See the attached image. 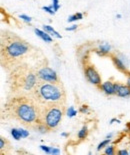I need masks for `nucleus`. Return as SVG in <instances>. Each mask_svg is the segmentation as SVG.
I'll list each match as a JSON object with an SVG mask.
<instances>
[{
	"mask_svg": "<svg viewBox=\"0 0 130 155\" xmlns=\"http://www.w3.org/2000/svg\"><path fill=\"white\" fill-rule=\"evenodd\" d=\"M51 148L52 147L46 146V145H40V149H41L42 151H44L46 154H50V152H51Z\"/></svg>",
	"mask_w": 130,
	"mask_h": 155,
	"instance_id": "5701e85b",
	"label": "nucleus"
},
{
	"mask_svg": "<svg viewBox=\"0 0 130 155\" xmlns=\"http://www.w3.org/2000/svg\"><path fill=\"white\" fill-rule=\"evenodd\" d=\"M42 10H44L45 12H47L48 14H50V15H54L55 14V11H54V9H53L52 5H50V6H43Z\"/></svg>",
	"mask_w": 130,
	"mask_h": 155,
	"instance_id": "6ab92c4d",
	"label": "nucleus"
},
{
	"mask_svg": "<svg viewBox=\"0 0 130 155\" xmlns=\"http://www.w3.org/2000/svg\"><path fill=\"white\" fill-rule=\"evenodd\" d=\"M11 135H12L13 138H14L15 140H20L22 138L21 133H20L19 129H17V128H12V129H11Z\"/></svg>",
	"mask_w": 130,
	"mask_h": 155,
	"instance_id": "2eb2a0df",
	"label": "nucleus"
},
{
	"mask_svg": "<svg viewBox=\"0 0 130 155\" xmlns=\"http://www.w3.org/2000/svg\"><path fill=\"white\" fill-rule=\"evenodd\" d=\"M77 27H78V26L76 25V24H73L71 26H69V27L65 28V30L66 31H74V30H76V29H77Z\"/></svg>",
	"mask_w": 130,
	"mask_h": 155,
	"instance_id": "a878e982",
	"label": "nucleus"
},
{
	"mask_svg": "<svg viewBox=\"0 0 130 155\" xmlns=\"http://www.w3.org/2000/svg\"><path fill=\"white\" fill-rule=\"evenodd\" d=\"M61 136H62V137H68V136H69V134H68V133H66V132H62V133H61Z\"/></svg>",
	"mask_w": 130,
	"mask_h": 155,
	"instance_id": "473e14b6",
	"label": "nucleus"
},
{
	"mask_svg": "<svg viewBox=\"0 0 130 155\" xmlns=\"http://www.w3.org/2000/svg\"><path fill=\"white\" fill-rule=\"evenodd\" d=\"M100 90H102L106 95H116L115 91V83L111 81H105L98 86Z\"/></svg>",
	"mask_w": 130,
	"mask_h": 155,
	"instance_id": "6e6552de",
	"label": "nucleus"
},
{
	"mask_svg": "<svg viewBox=\"0 0 130 155\" xmlns=\"http://www.w3.org/2000/svg\"><path fill=\"white\" fill-rule=\"evenodd\" d=\"M66 115H67L69 118H72L77 115V111L75 110V108L73 106H70L67 109V111H66Z\"/></svg>",
	"mask_w": 130,
	"mask_h": 155,
	"instance_id": "dca6fc26",
	"label": "nucleus"
},
{
	"mask_svg": "<svg viewBox=\"0 0 130 155\" xmlns=\"http://www.w3.org/2000/svg\"><path fill=\"white\" fill-rule=\"evenodd\" d=\"M84 74L86 79L88 80V82H90L93 85H96V86H99L101 85V77L98 73V71L96 70L95 67L91 64L85 65L84 67Z\"/></svg>",
	"mask_w": 130,
	"mask_h": 155,
	"instance_id": "0eeeda50",
	"label": "nucleus"
},
{
	"mask_svg": "<svg viewBox=\"0 0 130 155\" xmlns=\"http://www.w3.org/2000/svg\"><path fill=\"white\" fill-rule=\"evenodd\" d=\"M78 20V18H77V15L76 14H73V15H71V16H69L68 17V19H67V21L68 22H74V21H77Z\"/></svg>",
	"mask_w": 130,
	"mask_h": 155,
	"instance_id": "393cba45",
	"label": "nucleus"
},
{
	"mask_svg": "<svg viewBox=\"0 0 130 155\" xmlns=\"http://www.w3.org/2000/svg\"><path fill=\"white\" fill-rule=\"evenodd\" d=\"M5 114L22 125L36 129L42 121V109L40 104L28 94H18L10 98L4 105Z\"/></svg>",
	"mask_w": 130,
	"mask_h": 155,
	"instance_id": "f257e3e1",
	"label": "nucleus"
},
{
	"mask_svg": "<svg viewBox=\"0 0 130 155\" xmlns=\"http://www.w3.org/2000/svg\"><path fill=\"white\" fill-rule=\"evenodd\" d=\"M129 154H130V151H129Z\"/></svg>",
	"mask_w": 130,
	"mask_h": 155,
	"instance_id": "c9c22d12",
	"label": "nucleus"
},
{
	"mask_svg": "<svg viewBox=\"0 0 130 155\" xmlns=\"http://www.w3.org/2000/svg\"><path fill=\"white\" fill-rule=\"evenodd\" d=\"M117 153H118L119 155H128V154H129V151L125 150V149H122V150H119Z\"/></svg>",
	"mask_w": 130,
	"mask_h": 155,
	"instance_id": "cd10ccee",
	"label": "nucleus"
},
{
	"mask_svg": "<svg viewBox=\"0 0 130 155\" xmlns=\"http://www.w3.org/2000/svg\"><path fill=\"white\" fill-rule=\"evenodd\" d=\"M76 15H77L78 20H81V19H83V14L81 12H77V13H76Z\"/></svg>",
	"mask_w": 130,
	"mask_h": 155,
	"instance_id": "c756f323",
	"label": "nucleus"
},
{
	"mask_svg": "<svg viewBox=\"0 0 130 155\" xmlns=\"http://www.w3.org/2000/svg\"><path fill=\"white\" fill-rule=\"evenodd\" d=\"M10 87L14 93L31 95L32 90L37 84V70L33 69L28 64L20 63L13 67L10 73Z\"/></svg>",
	"mask_w": 130,
	"mask_h": 155,
	"instance_id": "7ed1b4c3",
	"label": "nucleus"
},
{
	"mask_svg": "<svg viewBox=\"0 0 130 155\" xmlns=\"http://www.w3.org/2000/svg\"><path fill=\"white\" fill-rule=\"evenodd\" d=\"M20 133H21L22 138H27L29 136V131H27L26 129H22V128H18Z\"/></svg>",
	"mask_w": 130,
	"mask_h": 155,
	"instance_id": "b1692460",
	"label": "nucleus"
},
{
	"mask_svg": "<svg viewBox=\"0 0 130 155\" xmlns=\"http://www.w3.org/2000/svg\"><path fill=\"white\" fill-rule=\"evenodd\" d=\"M43 30L46 31L50 35L54 36V37H56V38H61L62 37V36L59 34V32L56 31L55 29L53 28L52 26H50V25H43Z\"/></svg>",
	"mask_w": 130,
	"mask_h": 155,
	"instance_id": "f8f14e48",
	"label": "nucleus"
},
{
	"mask_svg": "<svg viewBox=\"0 0 130 155\" xmlns=\"http://www.w3.org/2000/svg\"><path fill=\"white\" fill-rule=\"evenodd\" d=\"M126 85H127L128 87H130V74L128 75V77H127V80H126Z\"/></svg>",
	"mask_w": 130,
	"mask_h": 155,
	"instance_id": "2f4dec72",
	"label": "nucleus"
},
{
	"mask_svg": "<svg viewBox=\"0 0 130 155\" xmlns=\"http://www.w3.org/2000/svg\"><path fill=\"white\" fill-rule=\"evenodd\" d=\"M87 134H88V129L86 126H83L81 129L79 130V132L77 134L78 136V139L79 140H84L86 137H87Z\"/></svg>",
	"mask_w": 130,
	"mask_h": 155,
	"instance_id": "4468645a",
	"label": "nucleus"
},
{
	"mask_svg": "<svg viewBox=\"0 0 130 155\" xmlns=\"http://www.w3.org/2000/svg\"><path fill=\"white\" fill-rule=\"evenodd\" d=\"M98 51L101 55H107L110 53V51H111V46L105 42V43H102L101 45H99Z\"/></svg>",
	"mask_w": 130,
	"mask_h": 155,
	"instance_id": "ddd939ff",
	"label": "nucleus"
},
{
	"mask_svg": "<svg viewBox=\"0 0 130 155\" xmlns=\"http://www.w3.org/2000/svg\"><path fill=\"white\" fill-rule=\"evenodd\" d=\"M79 112H80V113H82V114L89 113V106H88V105H85V104L81 105L80 108H79Z\"/></svg>",
	"mask_w": 130,
	"mask_h": 155,
	"instance_id": "aec40b11",
	"label": "nucleus"
},
{
	"mask_svg": "<svg viewBox=\"0 0 130 155\" xmlns=\"http://www.w3.org/2000/svg\"><path fill=\"white\" fill-rule=\"evenodd\" d=\"M42 109V121L49 130L55 129L62 120L64 104L40 105Z\"/></svg>",
	"mask_w": 130,
	"mask_h": 155,
	"instance_id": "39448f33",
	"label": "nucleus"
},
{
	"mask_svg": "<svg viewBox=\"0 0 130 155\" xmlns=\"http://www.w3.org/2000/svg\"><path fill=\"white\" fill-rule=\"evenodd\" d=\"M34 32H35V34L37 35L39 38H41L43 41L47 42V43H51V42L53 41V38L51 37V35H50L49 33H47V32L44 31V30H41V29H38V28H35Z\"/></svg>",
	"mask_w": 130,
	"mask_h": 155,
	"instance_id": "9d476101",
	"label": "nucleus"
},
{
	"mask_svg": "<svg viewBox=\"0 0 130 155\" xmlns=\"http://www.w3.org/2000/svg\"><path fill=\"white\" fill-rule=\"evenodd\" d=\"M59 153H60V150L58 149V148H54V147L51 148V152H50V154L55 155V154H59Z\"/></svg>",
	"mask_w": 130,
	"mask_h": 155,
	"instance_id": "bb28decb",
	"label": "nucleus"
},
{
	"mask_svg": "<svg viewBox=\"0 0 130 155\" xmlns=\"http://www.w3.org/2000/svg\"><path fill=\"white\" fill-rule=\"evenodd\" d=\"M110 140L109 138H106L105 140H103V141H101V142H100L99 144H98V146H97V151H100L101 149H103V148H105L106 146H107V145L110 143Z\"/></svg>",
	"mask_w": 130,
	"mask_h": 155,
	"instance_id": "f3484780",
	"label": "nucleus"
},
{
	"mask_svg": "<svg viewBox=\"0 0 130 155\" xmlns=\"http://www.w3.org/2000/svg\"><path fill=\"white\" fill-rule=\"evenodd\" d=\"M4 145H5V141H4V138H0V149H3L4 148Z\"/></svg>",
	"mask_w": 130,
	"mask_h": 155,
	"instance_id": "c85d7f7f",
	"label": "nucleus"
},
{
	"mask_svg": "<svg viewBox=\"0 0 130 155\" xmlns=\"http://www.w3.org/2000/svg\"><path fill=\"white\" fill-rule=\"evenodd\" d=\"M19 18L22 19V20H24L25 22H28V23H30V22L32 21V18L30 17V16L26 15V14H20L19 15Z\"/></svg>",
	"mask_w": 130,
	"mask_h": 155,
	"instance_id": "412c9836",
	"label": "nucleus"
},
{
	"mask_svg": "<svg viewBox=\"0 0 130 155\" xmlns=\"http://www.w3.org/2000/svg\"><path fill=\"white\" fill-rule=\"evenodd\" d=\"M31 96L40 105L65 103V91L61 83L38 81L31 92Z\"/></svg>",
	"mask_w": 130,
	"mask_h": 155,
	"instance_id": "20e7f679",
	"label": "nucleus"
},
{
	"mask_svg": "<svg viewBox=\"0 0 130 155\" xmlns=\"http://www.w3.org/2000/svg\"><path fill=\"white\" fill-rule=\"evenodd\" d=\"M104 153L107 154V155H113L115 154V150H114V146H112V145H107V146L105 147V150H104Z\"/></svg>",
	"mask_w": 130,
	"mask_h": 155,
	"instance_id": "a211bd4d",
	"label": "nucleus"
},
{
	"mask_svg": "<svg viewBox=\"0 0 130 155\" xmlns=\"http://www.w3.org/2000/svg\"><path fill=\"white\" fill-rule=\"evenodd\" d=\"M30 51L26 41L15 34L2 35L1 37V63L2 66L13 68L21 63L20 58Z\"/></svg>",
	"mask_w": 130,
	"mask_h": 155,
	"instance_id": "f03ea898",
	"label": "nucleus"
},
{
	"mask_svg": "<svg viewBox=\"0 0 130 155\" xmlns=\"http://www.w3.org/2000/svg\"><path fill=\"white\" fill-rule=\"evenodd\" d=\"M52 6L54 11H58L60 9V4H59V0H52Z\"/></svg>",
	"mask_w": 130,
	"mask_h": 155,
	"instance_id": "4be33fe9",
	"label": "nucleus"
},
{
	"mask_svg": "<svg viewBox=\"0 0 130 155\" xmlns=\"http://www.w3.org/2000/svg\"><path fill=\"white\" fill-rule=\"evenodd\" d=\"M122 17V16H121V14H117V15H116V18H118V19H120V18H121Z\"/></svg>",
	"mask_w": 130,
	"mask_h": 155,
	"instance_id": "f704fd0d",
	"label": "nucleus"
},
{
	"mask_svg": "<svg viewBox=\"0 0 130 155\" xmlns=\"http://www.w3.org/2000/svg\"><path fill=\"white\" fill-rule=\"evenodd\" d=\"M113 122H117V123H120V120H118V119H115V118H113V119L110 120L109 123H110V124H112Z\"/></svg>",
	"mask_w": 130,
	"mask_h": 155,
	"instance_id": "7c9ffc66",
	"label": "nucleus"
},
{
	"mask_svg": "<svg viewBox=\"0 0 130 155\" xmlns=\"http://www.w3.org/2000/svg\"><path fill=\"white\" fill-rule=\"evenodd\" d=\"M116 95L119 97H129L130 96V87H128L127 85H123V84H120L119 87L116 91Z\"/></svg>",
	"mask_w": 130,
	"mask_h": 155,
	"instance_id": "9b49d317",
	"label": "nucleus"
},
{
	"mask_svg": "<svg viewBox=\"0 0 130 155\" xmlns=\"http://www.w3.org/2000/svg\"><path fill=\"white\" fill-rule=\"evenodd\" d=\"M111 137H112V133H109V134L106 135V138H109V139H110Z\"/></svg>",
	"mask_w": 130,
	"mask_h": 155,
	"instance_id": "72a5a7b5",
	"label": "nucleus"
},
{
	"mask_svg": "<svg viewBox=\"0 0 130 155\" xmlns=\"http://www.w3.org/2000/svg\"><path fill=\"white\" fill-rule=\"evenodd\" d=\"M37 78L38 81L43 82H52V83H60V79L57 73L52 68L43 66L37 70Z\"/></svg>",
	"mask_w": 130,
	"mask_h": 155,
	"instance_id": "423d86ee",
	"label": "nucleus"
},
{
	"mask_svg": "<svg viewBox=\"0 0 130 155\" xmlns=\"http://www.w3.org/2000/svg\"><path fill=\"white\" fill-rule=\"evenodd\" d=\"M111 59L115 65V67L117 68L119 71H121L122 73H129L127 70V67L125 66V64L123 63L122 60L119 57H117V56H115V55H111Z\"/></svg>",
	"mask_w": 130,
	"mask_h": 155,
	"instance_id": "1a4fd4ad",
	"label": "nucleus"
}]
</instances>
